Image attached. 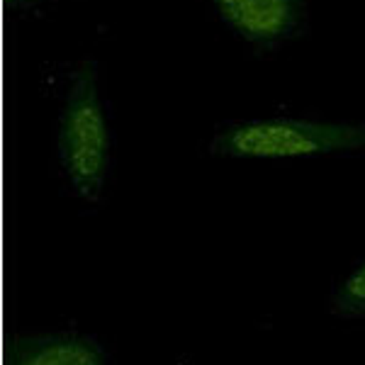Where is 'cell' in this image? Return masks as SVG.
Instances as JSON below:
<instances>
[{
	"mask_svg": "<svg viewBox=\"0 0 365 365\" xmlns=\"http://www.w3.org/2000/svg\"><path fill=\"white\" fill-rule=\"evenodd\" d=\"M215 156L307 158L365 151V122H314L297 117L229 122L210 141Z\"/></svg>",
	"mask_w": 365,
	"mask_h": 365,
	"instance_id": "cell-2",
	"label": "cell"
},
{
	"mask_svg": "<svg viewBox=\"0 0 365 365\" xmlns=\"http://www.w3.org/2000/svg\"><path fill=\"white\" fill-rule=\"evenodd\" d=\"M222 22L256 46H280L307 32V0H212Z\"/></svg>",
	"mask_w": 365,
	"mask_h": 365,
	"instance_id": "cell-3",
	"label": "cell"
},
{
	"mask_svg": "<svg viewBox=\"0 0 365 365\" xmlns=\"http://www.w3.org/2000/svg\"><path fill=\"white\" fill-rule=\"evenodd\" d=\"M44 3H49V0H8V5L15 10H34Z\"/></svg>",
	"mask_w": 365,
	"mask_h": 365,
	"instance_id": "cell-6",
	"label": "cell"
},
{
	"mask_svg": "<svg viewBox=\"0 0 365 365\" xmlns=\"http://www.w3.org/2000/svg\"><path fill=\"white\" fill-rule=\"evenodd\" d=\"M56 156L71 195L98 202L113 170V127L96 61H81L68 76L58 113Z\"/></svg>",
	"mask_w": 365,
	"mask_h": 365,
	"instance_id": "cell-1",
	"label": "cell"
},
{
	"mask_svg": "<svg viewBox=\"0 0 365 365\" xmlns=\"http://www.w3.org/2000/svg\"><path fill=\"white\" fill-rule=\"evenodd\" d=\"M329 309L341 319H365V258L334 287Z\"/></svg>",
	"mask_w": 365,
	"mask_h": 365,
	"instance_id": "cell-5",
	"label": "cell"
},
{
	"mask_svg": "<svg viewBox=\"0 0 365 365\" xmlns=\"http://www.w3.org/2000/svg\"><path fill=\"white\" fill-rule=\"evenodd\" d=\"M8 365H113V358L98 336L56 331L20 336L10 349Z\"/></svg>",
	"mask_w": 365,
	"mask_h": 365,
	"instance_id": "cell-4",
	"label": "cell"
}]
</instances>
